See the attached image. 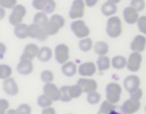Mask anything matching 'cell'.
Returning <instances> with one entry per match:
<instances>
[{"label": "cell", "mask_w": 146, "mask_h": 114, "mask_svg": "<svg viewBox=\"0 0 146 114\" xmlns=\"http://www.w3.org/2000/svg\"><path fill=\"white\" fill-rule=\"evenodd\" d=\"M123 19H124V22L125 23H128V24H137V22H138V19H139V13L136 10V9H133L132 7H130V6H128V7H125L124 9H123Z\"/></svg>", "instance_id": "9a60e30c"}, {"label": "cell", "mask_w": 146, "mask_h": 114, "mask_svg": "<svg viewBox=\"0 0 146 114\" xmlns=\"http://www.w3.org/2000/svg\"><path fill=\"white\" fill-rule=\"evenodd\" d=\"M40 79L43 83H51L54 80V73L50 70H44L40 74Z\"/></svg>", "instance_id": "d6a6232c"}, {"label": "cell", "mask_w": 146, "mask_h": 114, "mask_svg": "<svg viewBox=\"0 0 146 114\" xmlns=\"http://www.w3.org/2000/svg\"><path fill=\"white\" fill-rule=\"evenodd\" d=\"M102 14L106 17H112L116 14V10H117V5L113 3V2H110V1H105L103 5H102Z\"/></svg>", "instance_id": "ffe728a7"}, {"label": "cell", "mask_w": 146, "mask_h": 114, "mask_svg": "<svg viewBox=\"0 0 146 114\" xmlns=\"http://www.w3.org/2000/svg\"><path fill=\"white\" fill-rule=\"evenodd\" d=\"M139 108H140V101L133 100L131 98L124 100L121 106V111L123 114H135L136 112L139 111Z\"/></svg>", "instance_id": "5bb4252c"}, {"label": "cell", "mask_w": 146, "mask_h": 114, "mask_svg": "<svg viewBox=\"0 0 146 114\" xmlns=\"http://www.w3.org/2000/svg\"><path fill=\"white\" fill-rule=\"evenodd\" d=\"M81 95H82V89L80 88V85H79V84L70 85V96L72 97V99L79 98Z\"/></svg>", "instance_id": "d590c367"}, {"label": "cell", "mask_w": 146, "mask_h": 114, "mask_svg": "<svg viewBox=\"0 0 146 114\" xmlns=\"http://www.w3.org/2000/svg\"><path fill=\"white\" fill-rule=\"evenodd\" d=\"M6 114H21V113H19L16 108H15V109H14V108H9V109L7 111V113H6Z\"/></svg>", "instance_id": "c3c4849f"}, {"label": "cell", "mask_w": 146, "mask_h": 114, "mask_svg": "<svg viewBox=\"0 0 146 114\" xmlns=\"http://www.w3.org/2000/svg\"><path fill=\"white\" fill-rule=\"evenodd\" d=\"M27 35L30 38H33V39H39L40 41H43L48 38V35L46 34L42 26L35 24V23H32L29 25V28H27Z\"/></svg>", "instance_id": "30bf717a"}, {"label": "cell", "mask_w": 146, "mask_h": 114, "mask_svg": "<svg viewBox=\"0 0 146 114\" xmlns=\"http://www.w3.org/2000/svg\"><path fill=\"white\" fill-rule=\"evenodd\" d=\"M60 70H62V73L65 76H67V78H71V76L75 75L78 73V66H76V64L74 62H70V60L66 62L65 64H63L62 67H60Z\"/></svg>", "instance_id": "d6986e66"}, {"label": "cell", "mask_w": 146, "mask_h": 114, "mask_svg": "<svg viewBox=\"0 0 146 114\" xmlns=\"http://www.w3.org/2000/svg\"><path fill=\"white\" fill-rule=\"evenodd\" d=\"M48 21H49V18H48L47 14H44L42 11L36 13L34 15V17H33V23H35V24H38V25H40L42 27L48 23Z\"/></svg>", "instance_id": "f1b7e54d"}, {"label": "cell", "mask_w": 146, "mask_h": 114, "mask_svg": "<svg viewBox=\"0 0 146 114\" xmlns=\"http://www.w3.org/2000/svg\"><path fill=\"white\" fill-rule=\"evenodd\" d=\"M111 64H112L113 68L122 70V68L127 67V58L122 55H116L113 58H111Z\"/></svg>", "instance_id": "603a6c76"}, {"label": "cell", "mask_w": 146, "mask_h": 114, "mask_svg": "<svg viewBox=\"0 0 146 114\" xmlns=\"http://www.w3.org/2000/svg\"><path fill=\"white\" fill-rule=\"evenodd\" d=\"M56 9V1L55 0H47L46 1V5H44V8H43V11L44 14H52Z\"/></svg>", "instance_id": "8d00e7d4"}, {"label": "cell", "mask_w": 146, "mask_h": 114, "mask_svg": "<svg viewBox=\"0 0 146 114\" xmlns=\"http://www.w3.org/2000/svg\"><path fill=\"white\" fill-rule=\"evenodd\" d=\"M16 109H17L21 114H31V113H32V108H31V106H30L29 104H21V105L17 106Z\"/></svg>", "instance_id": "b9f144b4"}, {"label": "cell", "mask_w": 146, "mask_h": 114, "mask_svg": "<svg viewBox=\"0 0 146 114\" xmlns=\"http://www.w3.org/2000/svg\"><path fill=\"white\" fill-rule=\"evenodd\" d=\"M123 88L129 93L135 91L136 89L140 88V79H139V76L136 75V74H130V75L125 76V79L123 80Z\"/></svg>", "instance_id": "7c38bea8"}, {"label": "cell", "mask_w": 146, "mask_h": 114, "mask_svg": "<svg viewBox=\"0 0 146 114\" xmlns=\"http://www.w3.org/2000/svg\"><path fill=\"white\" fill-rule=\"evenodd\" d=\"M79 48L81 51L87 52L89 50H91V48H94V42L90 38H84V39H80L79 41Z\"/></svg>", "instance_id": "83f0119b"}, {"label": "cell", "mask_w": 146, "mask_h": 114, "mask_svg": "<svg viewBox=\"0 0 146 114\" xmlns=\"http://www.w3.org/2000/svg\"><path fill=\"white\" fill-rule=\"evenodd\" d=\"M137 27H138L140 34L146 35V16L145 15H143V16L139 17V19L137 22Z\"/></svg>", "instance_id": "74e56055"}, {"label": "cell", "mask_w": 146, "mask_h": 114, "mask_svg": "<svg viewBox=\"0 0 146 114\" xmlns=\"http://www.w3.org/2000/svg\"><path fill=\"white\" fill-rule=\"evenodd\" d=\"M46 1L47 0H32V7L39 11H43Z\"/></svg>", "instance_id": "7bdbcfd3"}, {"label": "cell", "mask_w": 146, "mask_h": 114, "mask_svg": "<svg viewBox=\"0 0 146 114\" xmlns=\"http://www.w3.org/2000/svg\"><path fill=\"white\" fill-rule=\"evenodd\" d=\"M43 95L48 96L52 101L60 100V89L55 84V83H44L42 88Z\"/></svg>", "instance_id": "8fae6325"}, {"label": "cell", "mask_w": 146, "mask_h": 114, "mask_svg": "<svg viewBox=\"0 0 146 114\" xmlns=\"http://www.w3.org/2000/svg\"><path fill=\"white\" fill-rule=\"evenodd\" d=\"M43 30H44L46 34L49 36V35H55V34H57V32L60 30V27H59L55 22H52L51 19H49L48 23L43 26Z\"/></svg>", "instance_id": "484cf974"}, {"label": "cell", "mask_w": 146, "mask_h": 114, "mask_svg": "<svg viewBox=\"0 0 146 114\" xmlns=\"http://www.w3.org/2000/svg\"><path fill=\"white\" fill-rule=\"evenodd\" d=\"M13 73V70L9 65L7 64H0V80H6L10 78Z\"/></svg>", "instance_id": "4dcf8cb0"}, {"label": "cell", "mask_w": 146, "mask_h": 114, "mask_svg": "<svg viewBox=\"0 0 146 114\" xmlns=\"http://www.w3.org/2000/svg\"><path fill=\"white\" fill-rule=\"evenodd\" d=\"M110 114H123V113H120V112H117V111H115V109H114V111H112Z\"/></svg>", "instance_id": "f907efd6"}, {"label": "cell", "mask_w": 146, "mask_h": 114, "mask_svg": "<svg viewBox=\"0 0 146 114\" xmlns=\"http://www.w3.org/2000/svg\"><path fill=\"white\" fill-rule=\"evenodd\" d=\"M97 72V65L94 62H84L78 67V73L82 78H91Z\"/></svg>", "instance_id": "9c48e42d"}, {"label": "cell", "mask_w": 146, "mask_h": 114, "mask_svg": "<svg viewBox=\"0 0 146 114\" xmlns=\"http://www.w3.org/2000/svg\"><path fill=\"white\" fill-rule=\"evenodd\" d=\"M2 89L8 96H16L18 93V85L13 78H8L2 82Z\"/></svg>", "instance_id": "e0dca14e"}, {"label": "cell", "mask_w": 146, "mask_h": 114, "mask_svg": "<svg viewBox=\"0 0 146 114\" xmlns=\"http://www.w3.org/2000/svg\"><path fill=\"white\" fill-rule=\"evenodd\" d=\"M17 5V0H0V6L5 9H13Z\"/></svg>", "instance_id": "ab89813d"}, {"label": "cell", "mask_w": 146, "mask_h": 114, "mask_svg": "<svg viewBox=\"0 0 146 114\" xmlns=\"http://www.w3.org/2000/svg\"><path fill=\"white\" fill-rule=\"evenodd\" d=\"M114 109H115V104H112L108 100H104V101H102L97 114H110Z\"/></svg>", "instance_id": "4316f807"}, {"label": "cell", "mask_w": 146, "mask_h": 114, "mask_svg": "<svg viewBox=\"0 0 146 114\" xmlns=\"http://www.w3.org/2000/svg\"><path fill=\"white\" fill-rule=\"evenodd\" d=\"M39 49L40 48L35 43H27L24 47V50H23L19 59H29V60H32L34 57L38 56Z\"/></svg>", "instance_id": "2e32d148"}, {"label": "cell", "mask_w": 146, "mask_h": 114, "mask_svg": "<svg viewBox=\"0 0 146 114\" xmlns=\"http://www.w3.org/2000/svg\"><path fill=\"white\" fill-rule=\"evenodd\" d=\"M145 113H146V106H145Z\"/></svg>", "instance_id": "816d5d0a"}, {"label": "cell", "mask_w": 146, "mask_h": 114, "mask_svg": "<svg viewBox=\"0 0 146 114\" xmlns=\"http://www.w3.org/2000/svg\"><path fill=\"white\" fill-rule=\"evenodd\" d=\"M51 57H52V50H51L49 47L43 46V47H41V48L39 49V52H38L36 58H38L40 62L47 63V62H49V60L51 59Z\"/></svg>", "instance_id": "44dd1931"}, {"label": "cell", "mask_w": 146, "mask_h": 114, "mask_svg": "<svg viewBox=\"0 0 146 114\" xmlns=\"http://www.w3.org/2000/svg\"><path fill=\"white\" fill-rule=\"evenodd\" d=\"M76 84L80 85V88L82 89V92L84 93H90V92H94L97 90L98 88V84H97V81L91 79V78H80L76 82Z\"/></svg>", "instance_id": "ba28073f"}, {"label": "cell", "mask_w": 146, "mask_h": 114, "mask_svg": "<svg viewBox=\"0 0 146 114\" xmlns=\"http://www.w3.org/2000/svg\"><path fill=\"white\" fill-rule=\"evenodd\" d=\"M129 96H130L131 99L137 100V101H140V99L143 98V89H141V88H138V89H136L135 91L130 92Z\"/></svg>", "instance_id": "60d3db41"}, {"label": "cell", "mask_w": 146, "mask_h": 114, "mask_svg": "<svg viewBox=\"0 0 146 114\" xmlns=\"http://www.w3.org/2000/svg\"><path fill=\"white\" fill-rule=\"evenodd\" d=\"M71 31L74 33V35L79 39H84V38H88L89 33H90V30L89 27L87 26V24L84 23L83 19H75L71 23Z\"/></svg>", "instance_id": "3957f363"}, {"label": "cell", "mask_w": 146, "mask_h": 114, "mask_svg": "<svg viewBox=\"0 0 146 114\" xmlns=\"http://www.w3.org/2000/svg\"><path fill=\"white\" fill-rule=\"evenodd\" d=\"M107 1H110V2H113V3H115V5H117L121 0H107Z\"/></svg>", "instance_id": "681fc988"}, {"label": "cell", "mask_w": 146, "mask_h": 114, "mask_svg": "<svg viewBox=\"0 0 146 114\" xmlns=\"http://www.w3.org/2000/svg\"><path fill=\"white\" fill-rule=\"evenodd\" d=\"M130 7H132L133 9H136L138 13L139 11H143L146 7V1L145 0H130V3H129Z\"/></svg>", "instance_id": "836d02e7"}, {"label": "cell", "mask_w": 146, "mask_h": 114, "mask_svg": "<svg viewBox=\"0 0 146 114\" xmlns=\"http://www.w3.org/2000/svg\"><path fill=\"white\" fill-rule=\"evenodd\" d=\"M5 16H6V9L0 6V21H2L5 18Z\"/></svg>", "instance_id": "7dc6e473"}, {"label": "cell", "mask_w": 146, "mask_h": 114, "mask_svg": "<svg viewBox=\"0 0 146 114\" xmlns=\"http://www.w3.org/2000/svg\"><path fill=\"white\" fill-rule=\"evenodd\" d=\"M6 51H7V47L3 42H0V59H2L6 55Z\"/></svg>", "instance_id": "f6af8a7d"}, {"label": "cell", "mask_w": 146, "mask_h": 114, "mask_svg": "<svg viewBox=\"0 0 146 114\" xmlns=\"http://www.w3.org/2000/svg\"><path fill=\"white\" fill-rule=\"evenodd\" d=\"M59 89H60V101L68 103L70 100H72V97L70 96V85H63Z\"/></svg>", "instance_id": "1f68e13d"}, {"label": "cell", "mask_w": 146, "mask_h": 114, "mask_svg": "<svg viewBox=\"0 0 146 114\" xmlns=\"http://www.w3.org/2000/svg\"><path fill=\"white\" fill-rule=\"evenodd\" d=\"M105 92H106V100H108L112 104H117L121 99L122 87L117 82H110L106 85Z\"/></svg>", "instance_id": "7a4b0ae2"}, {"label": "cell", "mask_w": 146, "mask_h": 114, "mask_svg": "<svg viewBox=\"0 0 146 114\" xmlns=\"http://www.w3.org/2000/svg\"><path fill=\"white\" fill-rule=\"evenodd\" d=\"M17 73L21 75H29L33 71V64L32 60L29 59H19L17 66H16Z\"/></svg>", "instance_id": "ac0fdd59"}, {"label": "cell", "mask_w": 146, "mask_h": 114, "mask_svg": "<svg viewBox=\"0 0 146 114\" xmlns=\"http://www.w3.org/2000/svg\"><path fill=\"white\" fill-rule=\"evenodd\" d=\"M99 0H84V3L87 7H94V6H96V3Z\"/></svg>", "instance_id": "bcb514c9"}, {"label": "cell", "mask_w": 146, "mask_h": 114, "mask_svg": "<svg viewBox=\"0 0 146 114\" xmlns=\"http://www.w3.org/2000/svg\"><path fill=\"white\" fill-rule=\"evenodd\" d=\"M84 8H86L84 0H73L71 8H70V11H68L70 18L73 21L81 19L84 15Z\"/></svg>", "instance_id": "5b68a950"}, {"label": "cell", "mask_w": 146, "mask_h": 114, "mask_svg": "<svg viewBox=\"0 0 146 114\" xmlns=\"http://www.w3.org/2000/svg\"><path fill=\"white\" fill-rule=\"evenodd\" d=\"M87 101L90 105H96L98 103H100V93H98L97 91L90 92L87 95Z\"/></svg>", "instance_id": "e575fe53"}, {"label": "cell", "mask_w": 146, "mask_h": 114, "mask_svg": "<svg viewBox=\"0 0 146 114\" xmlns=\"http://www.w3.org/2000/svg\"><path fill=\"white\" fill-rule=\"evenodd\" d=\"M106 33L112 39L119 38L122 34V22L120 17L115 15L112 17H108L106 22Z\"/></svg>", "instance_id": "6da1fadb"}, {"label": "cell", "mask_w": 146, "mask_h": 114, "mask_svg": "<svg viewBox=\"0 0 146 114\" xmlns=\"http://www.w3.org/2000/svg\"><path fill=\"white\" fill-rule=\"evenodd\" d=\"M96 65H97V70L100 72L107 71L110 68V66H112L111 64V58L107 56H98L97 60H96Z\"/></svg>", "instance_id": "7402d4cb"}, {"label": "cell", "mask_w": 146, "mask_h": 114, "mask_svg": "<svg viewBox=\"0 0 146 114\" xmlns=\"http://www.w3.org/2000/svg\"><path fill=\"white\" fill-rule=\"evenodd\" d=\"M36 103H38V105H39L41 108H46V107H50L54 101H52L48 96H46V95L42 93V95H40V96L38 97Z\"/></svg>", "instance_id": "f546056e"}, {"label": "cell", "mask_w": 146, "mask_h": 114, "mask_svg": "<svg viewBox=\"0 0 146 114\" xmlns=\"http://www.w3.org/2000/svg\"><path fill=\"white\" fill-rule=\"evenodd\" d=\"M94 51L98 56H106L108 52V44L105 41H97L94 43Z\"/></svg>", "instance_id": "d4e9b609"}, {"label": "cell", "mask_w": 146, "mask_h": 114, "mask_svg": "<svg viewBox=\"0 0 146 114\" xmlns=\"http://www.w3.org/2000/svg\"><path fill=\"white\" fill-rule=\"evenodd\" d=\"M141 62H143V56L140 52H135L131 51V54L129 55V57L127 58V68L130 72H138L140 66H141Z\"/></svg>", "instance_id": "52a82bcc"}, {"label": "cell", "mask_w": 146, "mask_h": 114, "mask_svg": "<svg viewBox=\"0 0 146 114\" xmlns=\"http://www.w3.org/2000/svg\"><path fill=\"white\" fill-rule=\"evenodd\" d=\"M9 109V101L5 98H0V114H6Z\"/></svg>", "instance_id": "ee69618b"}, {"label": "cell", "mask_w": 146, "mask_h": 114, "mask_svg": "<svg viewBox=\"0 0 146 114\" xmlns=\"http://www.w3.org/2000/svg\"><path fill=\"white\" fill-rule=\"evenodd\" d=\"M49 19H51L52 22H55L60 28L65 25V19H64V17L62 16V15H58V14H52L51 16H50V18Z\"/></svg>", "instance_id": "f35d334b"}, {"label": "cell", "mask_w": 146, "mask_h": 114, "mask_svg": "<svg viewBox=\"0 0 146 114\" xmlns=\"http://www.w3.org/2000/svg\"><path fill=\"white\" fill-rule=\"evenodd\" d=\"M146 48V35L137 34L130 42V49L135 52H143Z\"/></svg>", "instance_id": "4fadbf2b"}, {"label": "cell", "mask_w": 146, "mask_h": 114, "mask_svg": "<svg viewBox=\"0 0 146 114\" xmlns=\"http://www.w3.org/2000/svg\"><path fill=\"white\" fill-rule=\"evenodd\" d=\"M70 58V49L68 46L65 43H58L55 47V59L58 64L63 65L66 62H68Z\"/></svg>", "instance_id": "8992f818"}, {"label": "cell", "mask_w": 146, "mask_h": 114, "mask_svg": "<svg viewBox=\"0 0 146 114\" xmlns=\"http://www.w3.org/2000/svg\"><path fill=\"white\" fill-rule=\"evenodd\" d=\"M26 15V8L23 5L17 3L13 9H11V14L9 15V23L13 26H16L21 23H23V18Z\"/></svg>", "instance_id": "277c9868"}, {"label": "cell", "mask_w": 146, "mask_h": 114, "mask_svg": "<svg viewBox=\"0 0 146 114\" xmlns=\"http://www.w3.org/2000/svg\"><path fill=\"white\" fill-rule=\"evenodd\" d=\"M27 28H29V25L25 24V23H21L16 26H14V34L16 38L18 39H25L27 38Z\"/></svg>", "instance_id": "cb8c5ba5"}, {"label": "cell", "mask_w": 146, "mask_h": 114, "mask_svg": "<svg viewBox=\"0 0 146 114\" xmlns=\"http://www.w3.org/2000/svg\"><path fill=\"white\" fill-rule=\"evenodd\" d=\"M67 114H71V113H67Z\"/></svg>", "instance_id": "f5cc1de1"}]
</instances>
